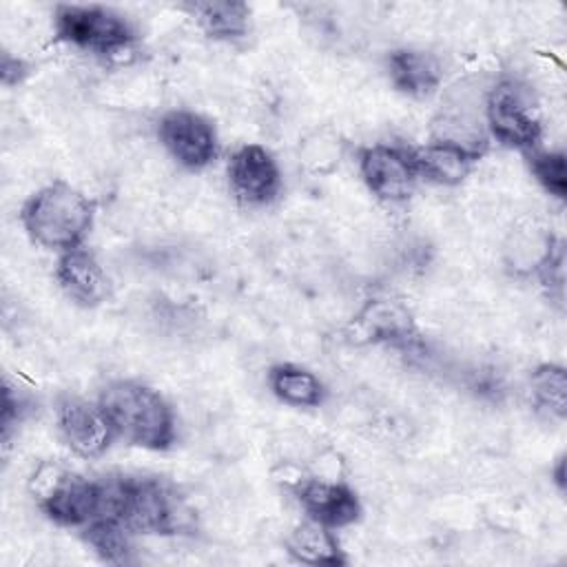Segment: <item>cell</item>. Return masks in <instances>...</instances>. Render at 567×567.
<instances>
[{
    "mask_svg": "<svg viewBox=\"0 0 567 567\" xmlns=\"http://www.w3.org/2000/svg\"><path fill=\"white\" fill-rule=\"evenodd\" d=\"M102 483V516L142 534H179L193 527V512L184 498L157 478L117 476Z\"/></svg>",
    "mask_w": 567,
    "mask_h": 567,
    "instance_id": "cell-1",
    "label": "cell"
},
{
    "mask_svg": "<svg viewBox=\"0 0 567 567\" xmlns=\"http://www.w3.org/2000/svg\"><path fill=\"white\" fill-rule=\"evenodd\" d=\"M115 436L146 450H166L175 441V416L159 392L140 381H113L97 399Z\"/></svg>",
    "mask_w": 567,
    "mask_h": 567,
    "instance_id": "cell-2",
    "label": "cell"
},
{
    "mask_svg": "<svg viewBox=\"0 0 567 567\" xmlns=\"http://www.w3.org/2000/svg\"><path fill=\"white\" fill-rule=\"evenodd\" d=\"M20 221L35 244L64 252L82 246L89 235L93 204L75 186L53 182L24 202Z\"/></svg>",
    "mask_w": 567,
    "mask_h": 567,
    "instance_id": "cell-3",
    "label": "cell"
},
{
    "mask_svg": "<svg viewBox=\"0 0 567 567\" xmlns=\"http://www.w3.org/2000/svg\"><path fill=\"white\" fill-rule=\"evenodd\" d=\"M29 489L42 512L58 525L84 527L102 516V483L69 472L58 463H40Z\"/></svg>",
    "mask_w": 567,
    "mask_h": 567,
    "instance_id": "cell-4",
    "label": "cell"
},
{
    "mask_svg": "<svg viewBox=\"0 0 567 567\" xmlns=\"http://www.w3.org/2000/svg\"><path fill=\"white\" fill-rule=\"evenodd\" d=\"M53 29L58 40L109 58L131 53L135 42L128 20L100 4H58Z\"/></svg>",
    "mask_w": 567,
    "mask_h": 567,
    "instance_id": "cell-5",
    "label": "cell"
},
{
    "mask_svg": "<svg viewBox=\"0 0 567 567\" xmlns=\"http://www.w3.org/2000/svg\"><path fill=\"white\" fill-rule=\"evenodd\" d=\"M485 117L492 135L512 148H534L543 135L532 93L514 80H503L489 91Z\"/></svg>",
    "mask_w": 567,
    "mask_h": 567,
    "instance_id": "cell-6",
    "label": "cell"
},
{
    "mask_svg": "<svg viewBox=\"0 0 567 567\" xmlns=\"http://www.w3.org/2000/svg\"><path fill=\"white\" fill-rule=\"evenodd\" d=\"M157 137L173 159L190 171H199L217 157L213 124L193 111H168L157 124Z\"/></svg>",
    "mask_w": 567,
    "mask_h": 567,
    "instance_id": "cell-7",
    "label": "cell"
},
{
    "mask_svg": "<svg viewBox=\"0 0 567 567\" xmlns=\"http://www.w3.org/2000/svg\"><path fill=\"white\" fill-rule=\"evenodd\" d=\"M359 171L365 186L385 202H405L419 177L412 153L388 144L363 148L359 155Z\"/></svg>",
    "mask_w": 567,
    "mask_h": 567,
    "instance_id": "cell-8",
    "label": "cell"
},
{
    "mask_svg": "<svg viewBox=\"0 0 567 567\" xmlns=\"http://www.w3.org/2000/svg\"><path fill=\"white\" fill-rule=\"evenodd\" d=\"M233 195L246 206H264L277 199L281 173L275 157L259 144H244L228 162Z\"/></svg>",
    "mask_w": 567,
    "mask_h": 567,
    "instance_id": "cell-9",
    "label": "cell"
},
{
    "mask_svg": "<svg viewBox=\"0 0 567 567\" xmlns=\"http://www.w3.org/2000/svg\"><path fill=\"white\" fill-rule=\"evenodd\" d=\"M58 427L66 445L80 456H100L115 436L100 403L75 396L58 403Z\"/></svg>",
    "mask_w": 567,
    "mask_h": 567,
    "instance_id": "cell-10",
    "label": "cell"
},
{
    "mask_svg": "<svg viewBox=\"0 0 567 567\" xmlns=\"http://www.w3.org/2000/svg\"><path fill=\"white\" fill-rule=\"evenodd\" d=\"M295 492L308 518L332 529L352 525L361 518V503L357 494L339 478L306 476Z\"/></svg>",
    "mask_w": 567,
    "mask_h": 567,
    "instance_id": "cell-11",
    "label": "cell"
},
{
    "mask_svg": "<svg viewBox=\"0 0 567 567\" xmlns=\"http://www.w3.org/2000/svg\"><path fill=\"white\" fill-rule=\"evenodd\" d=\"M55 279L60 288L80 306H100L109 295V277L100 261L84 246L64 250L55 266Z\"/></svg>",
    "mask_w": 567,
    "mask_h": 567,
    "instance_id": "cell-12",
    "label": "cell"
},
{
    "mask_svg": "<svg viewBox=\"0 0 567 567\" xmlns=\"http://www.w3.org/2000/svg\"><path fill=\"white\" fill-rule=\"evenodd\" d=\"M412 332L414 321L410 310L392 299H370L346 330L352 343L403 341L410 339Z\"/></svg>",
    "mask_w": 567,
    "mask_h": 567,
    "instance_id": "cell-13",
    "label": "cell"
},
{
    "mask_svg": "<svg viewBox=\"0 0 567 567\" xmlns=\"http://www.w3.org/2000/svg\"><path fill=\"white\" fill-rule=\"evenodd\" d=\"M410 153L416 173L443 186L461 184L472 171V164L478 159L476 148H470L456 140H436Z\"/></svg>",
    "mask_w": 567,
    "mask_h": 567,
    "instance_id": "cell-14",
    "label": "cell"
},
{
    "mask_svg": "<svg viewBox=\"0 0 567 567\" xmlns=\"http://www.w3.org/2000/svg\"><path fill=\"white\" fill-rule=\"evenodd\" d=\"M388 71L392 84L410 97L432 95L443 80V66L439 58L421 49L392 51L388 58Z\"/></svg>",
    "mask_w": 567,
    "mask_h": 567,
    "instance_id": "cell-15",
    "label": "cell"
},
{
    "mask_svg": "<svg viewBox=\"0 0 567 567\" xmlns=\"http://www.w3.org/2000/svg\"><path fill=\"white\" fill-rule=\"evenodd\" d=\"M288 554L303 565H346L343 549L332 527L312 518L299 523L288 536Z\"/></svg>",
    "mask_w": 567,
    "mask_h": 567,
    "instance_id": "cell-16",
    "label": "cell"
},
{
    "mask_svg": "<svg viewBox=\"0 0 567 567\" xmlns=\"http://www.w3.org/2000/svg\"><path fill=\"white\" fill-rule=\"evenodd\" d=\"M188 9L202 31L213 40L235 42L248 33L250 9L244 2H195Z\"/></svg>",
    "mask_w": 567,
    "mask_h": 567,
    "instance_id": "cell-17",
    "label": "cell"
},
{
    "mask_svg": "<svg viewBox=\"0 0 567 567\" xmlns=\"http://www.w3.org/2000/svg\"><path fill=\"white\" fill-rule=\"evenodd\" d=\"M268 381L275 396L288 405L315 408L326 399L323 383L310 370L292 363L275 365L268 374Z\"/></svg>",
    "mask_w": 567,
    "mask_h": 567,
    "instance_id": "cell-18",
    "label": "cell"
},
{
    "mask_svg": "<svg viewBox=\"0 0 567 567\" xmlns=\"http://www.w3.org/2000/svg\"><path fill=\"white\" fill-rule=\"evenodd\" d=\"M343 157V140L332 126L312 131L299 146V164L310 175L332 173Z\"/></svg>",
    "mask_w": 567,
    "mask_h": 567,
    "instance_id": "cell-19",
    "label": "cell"
},
{
    "mask_svg": "<svg viewBox=\"0 0 567 567\" xmlns=\"http://www.w3.org/2000/svg\"><path fill=\"white\" fill-rule=\"evenodd\" d=\"M131 529L109 516L93 518L84 525V540L93 547V551L109 563H124L131 554Z\"/></svg>",
    "mask_w": 567,
    "mask_h": 567,
    "instance_id": "cell-20",
    "label": "cell"
},
{
    "mask_svg": "<svg viewBox=\"0 0 567 567\" xmlns=\"http://www.w3.org/2000/svg\"><path fill=\"white\" fill-rule=\"evenodd\" d=\"M532 394L540 410L549 416L565 419L567 414V374L565 368L545 363L532 374Z\"/></svg>",
    "mask_w": 567,
    "mask_h": 567,
    "instance_id": "cell-21",
    "label": "cell"
},
{
    "mask_svg": "<svg viewBox=\"0 0 567 567\" xmlns=\"http://www.w3.org/2000/svg\"><path fill=\"white\" fill-rule=\"evenodd\" d=\"M529 168L536 177V182L554 197L565 199L567 195V162L565 153L549 151V153H532L529 155Z\"/></svg>",
    "mask_w": 567,
    "mask_h": 567,
    "instance_id": "cell-22",
    "label": "cell"
},
{
    "mask_svg": "<svg viewBox=\"0 0 567 567\" xmlns=\"http://www.w3.org/2000/svg\"><path fill=\"white\" fill-rule=\"evenodd\" d=\"M27 75V64L18 58L4 55L2 58V82L4 84H16Z\"/></svg>",
    "mask_w": 567,
    "mask_h": 567,
    "instance_id": "cell-23",
    "label": "cell"
},
{
    "mask_svg": "<svg viewBox=\"0 0 567 567\" xmlns=\"http://www.w3.org/2000/svg\"><path fill=\"white\" fill-rule=\"evenodd\" d=\"M563 465H565V461L560 458L558 461V465H556V485L563 489L565 487V474H563Z\"/></svg>",
    "mask_w": 567,
    "mask_h": 567,
    "instance_id": "cell-24",
    "label": "cell"
}]
</instances>
